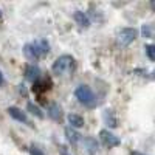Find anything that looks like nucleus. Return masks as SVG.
<instances>
[{"instance_id":"nucleus-1","label":"nucleus","mask_w":155,"mask_h":155,"mask_svg":"<svg viewBox=\"0 0 155 155\" xmlns=\"http://www.w3.org/2000/svg\"><path fill=\"white\" fill-rule=\"evenodd\" d=\"M48 51H50V42L42 37L36 39V41H33L23 47V53L30 61H37V59L47 56Z\"/></svg>"},{"instance_id":"nucleus-2","label":"nucleus","mask_w":155,"mask_h":155,"mask_svg":"<svg viewBox=\"0 0 155 155\" xmlns=\"http://www.w3.org/2000/svg\"><path fill=\"white\" fill-rule=\"evenodd\" d=\"M74 58L70 56V54H62L59 56L54 62L53 65H51V70H53V73L56 76H68L71 74V71L74 70Z\"/></svg>"},{"instance_id":"nucleus-3","label":"nucleus","mask_w":155,"mask_h":155,"mask_svg":"<svg viewBox=\"0 0 155 155\" xmlns=\"http://www.w3.org/2000/svg\"><path fill=\"white\" fill-rule=\"evenodd\" d=\"M74 96H76V99L79 101L82 106L93 107V106L96 104V98H95L93 90L90 88L88 85H85V84H81V85H78V87H76V90H74Z\"/></svg>"},{"instance_id":"nucleus-4","label":"nucleus","mask_w":155,"mask_h":155,"mask_svg":"<svg viewBox=\"0 0 155 155\" xmlns=\"http://www.w3.org/2000/svg\"><path fill=\"white\" fill-rule=\"evenodd\" d=\"M138 36V31L132 27H126V28H121L118 31V34H116V42H118V45L121 48H126L130 45L135 39Z\"/></svg>"},{"instance_id":"nucleus-5","label":"nucleus","mask_w":155,"mask_h":155,"mask_svg":"<svg viewBox=\"0 0 155 155\" xmlns=\"http://www.w3.org/2000/svg\"><path fill=\"white\" fill-rule=\"evenodd\" d=\"M79 144L88 155H98L99 153V143L93 137H81Z\"/></svg>"},{"instance_id":"nucleus-6","label":"nucleus","mask_w":155,"mask_h":155,"mask_svg":"<svg viewBox=\"0 0 155 155\" xmlns=\"http://www.w3.org/2000/svg\"><path fill=\"white\" fill-rule=\"evenodd\" d=\"M99 138L107 147H116V146L121 144V140L115 134H112L110 130H107V129H102V130L99 132Z\"/></svg>"},{"instance_id":"nucleus-7","label":"nucleus","mask_w":155,"mask_h":155,"mask_svg":"<svg viewBox=\"0 0 155 155\" xmlns=\"http://www.w3.org/2000/svg\"><path fill=\"white\" fill-rule=\"evenodd\" d=\"M6 110H8V113H9V116H11L12 120H16V121H19V123H23V124H30L28 115L25 113L22 109H19V107H14V106H11V107H8Z\"/></svg>"},{"instance_id":"nucleus-8","label":"nucleus","mask_w":155,"mask_h":155,"mask_svg":"<svg viewBox=\"0 0 155 155\" xmlns=\"http://www.w3.org/2000/svg\"><path fill=\"white\" fill-rule=\"evenodd\" d=\"M47 115L50 116L51 120L61 121V120H62V109H61V106L56 104V102H51V104H48V107H47Z\"/></svg>"},{"instance_id":"nucleus-9","label":"nucleus","mask_w":155,"mask_h":155,"mask_svg":"<svg viewBox=\"0 0 155 155\" xmlns=\"http://www.w3.org/2000/svg\"><path fill=\"white\" fill-rule=\"evenodd\" d=\"M67 121L70 124V129H73V130L84 126V118L81 115H78V113H68L67 115Z\"/></svg>"},{"instance_id":"nucleus-10","label":"nucleus","mask_w":155,"mask_h":155,"mask_svg":"<svg viewBox=\"0 0 155 155\" xmlns=\"http://www.w3.org/2000/svg\"><path fill=\"white\" fill-rule=\"evenodd\" d=\"M102 118H104L106 124L109 127H112V129L118 126V120H116V115H115V112L112 109H106L104 112H102Z\"/></svg>"},{"instance_id":"nucleus-11","label":"nucleus","mask_w":155,"mask_h":155,"mask_svg":"<svg viewBox=\"0 0 155 155\" xmlns=\"http://www.w3.org/2000/svg\"><path fill=\"white\" fill-rule=\"evenodd\" d=\"M25 76H27V79L31 81L33 84L41 78V70H39L37 65H33V64H30V65H27V73H25Z\"/></svg>"},{"instance_id":"nucleus-12","label":"nucleus","mask_w":155,"mask_h":155,"mask_svg":"<svg viewBox=\"0 0 155 155\" xmlns=\"http://www.w3.org/2000/svg\"><path fill=\"white\" fill-rule=\"evenodd\" d=\"M73 19L76 20V23L79 25V27H84V28H87L88 25H90V19H88V16L85 14L84 11H76L74 14H73Z\"/></svg>"},{"instance_id":"nucleus-13","label":"nucleus","mask_w":155,"mask_h":155,"mask_svg":"<svg viewBox=\"0 0 155 155\" xmlns=\"http://www.w3.org/2000/svg\"><path fill=\"white\" fill-rule=\"evenodd\" d=\"M65 137H67L70 144H74L76 146V144H79V140H81L82 135H79L76 130H73V129H70V127H65Z\"/></svg>"},{"instance_id":"nucleus-14","label":"nucleus","mask_w":155,"mask_h":155,"mask_svg":"<svg viewBox=\"0 0 155 155\" xmlns=\"http://www.w3.org/2000/svg\"><path fill=\"white\" fill-rule=\"evenodd\" d=\"M141 34H143V37H153V25L144 23L143 27H141Z\"/></svg>"},{"instance_id":"nucleus-15","label":"nucleus","mask_w":155,"mask_h":155,"mask_svg":"<svg viewBox=\"0 0 155 155\" xmlns=\"http://www.w3.org/2000/svg\"><path fill=\"white\" fill-rule=\"evenodd\" d=\"M28 110H30L33 115H36L37 118H42V116H44V113L41 112V109H39V107L34 104V102H31V101L28 102Z\"/></svg>"},{"instance_id":"nucleus-16","label":"nucleus","mask_w":155,"mask_h":155,"mask_svg":"<svg viewBox=\"0 0 155 155\" xmlns=\"http://www.w3.org/2000/svg\"><path fill=\"white\" fill-rule=\"evenodd\" d=\"M144 51H146L147 59H149V61H153V45H150V44L144 45Z\"/></svg>"},{"instance_id":"nucleus-17","label":"nucleus","mask_w":155,"mask_h":155,"mask_svg":"<svg viewBox=\"0 0 155 155\" xmlns=\"http://www.w3.org/2000/svg\"><path fill=\"white\" fill-rule=\"evenodd\" d=\"M59 153L61 155H73V152L70 150V147L64 146V144H59Z\"/></svg>"},{"instance_id":"nucleus-18","label":"nucleus","mask_w":155,"mask_h":155,"mask_svg":"<svg viewBox=\"0 0 155 155\" xmlns=\"http://www.w3.org/2000/svg\"><path fill=\"white\" fill-rule=\"evenodd\" d=\"M30 155H45L41 149H39V147H36V146H31L30 147Z\"/></svg>"},{"instance_id":"nucleus-19","label":"nucleus","mask_w":155,"mask_h":155,"mask_svg":"<svg viewBox=\"0 0 155 155\" xmlns=\"http://www.w3.org/2000/svg\"><path fill=\"white\" fill-rule=\"evenodd\" d=\"M5 82V79H3V74H2V71H0V84H3Z\"/></svg>"},{"instance_id":"nucleus-20","label":"nucleus","mask_w":155,"mask_h":155,"mask_svg":"<svg viewBox=\"0 0 155 155\" xmlns=\"http://www.w3.org/2000/svg\"><path fill=\"white\" fill-rule=\"evenodd\" d=\"M130 155H144V153H140V152H132Z\"/></svg>"},{"instance_id":"nucleus-21","label":"nucleus","mask_w":155,"mask_h":155,"mask_svg":"<svg viewBox=\"0 0 155 155\" xmlns=\"http://www.w3.org/2000/svg\"><path fill=\"white\" fill-rule=\"evenodd\" d=\"M0 19H2V16H0Z\"/></svg>"}]
</instances>
